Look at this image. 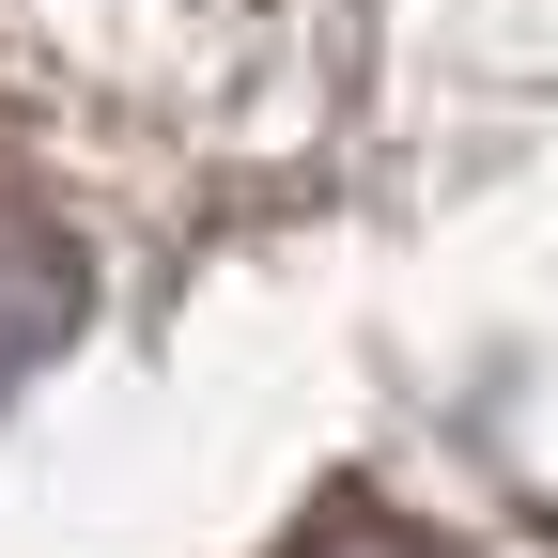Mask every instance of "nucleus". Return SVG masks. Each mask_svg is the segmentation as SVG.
<instances>
[{"label": "nucleus", "instance_id": "obj_1", "mask_svg": "<svg viewBox=\"0 0 558 558\" xmlns=\"http://www.w3.org/2000/svg\"><path fill=\"white\" fill-rule=\"evenodd\" d=\"M78 295H94V279H78V248H62L32 202H0V388H16V373H47L62 341H78Z\"/></svg>", "mask_w": 558, "mask_h": 558}, {"label": "nucleus", "instance_id": "obj_2", "mask_svg": "<svg viewBox=\"0 0 558 558\" xmlns=\"http://www.w3.org/2000/svg\"><path fill=\"white\" fill-rule=\"evenodd\" d=\"M295 558H450V543H418V527H388V512H326Z\"/></svg>", "mask_w": 558, "mask_h": 558}]
</instances>
